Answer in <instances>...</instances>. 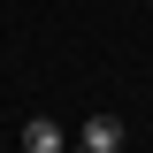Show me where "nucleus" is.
Masks as SVG:
<instances>
[{
    "instance_id": "f257e3e1",
    "label": "nucleus",
    "mask_w": 153,
    "mask_h": 153,
    "mask_svg": "<svg viewBox=\"0 0 153 153\" xmlns=\"http://www.w3.org/2000/svg\"><path fill=\"white\" fill-rule=\"evenodd\" d=\"M16 153H69V130H61L54 115H31L16 130Z\"/></svg>"
},
{
    "instance_id": "f03ea898",
    "label": "nucleus",
    "mask_w": 153,
    "mask_h": 153,
    "mask_svg": "<svg viewBox=\"0 0 153 153\" xmlns=\"http://www.w3.org/2000/svg\"><path fill=\"white\" fill-rule=\"evenodd\" d=\"M76 146H84V153H123L130 138H123V123H115V115H92V123L76 130Z\"/></svg>"
},
{
    "instance_id": "7ed1b4c3",
    "label": "nucleus",
    "mask_w": 153,
    "mask_h": 153,
    "mask_svg": "<svg viewBox=\"0 0 153 153\" xmlns=\"http://www.w3.org/2000/svg\"><path fill=\"white\" fill-rule=\"evenodd\" d=\"M0 153H8V146H0Z\"/></svg>"
}]
</instances>
